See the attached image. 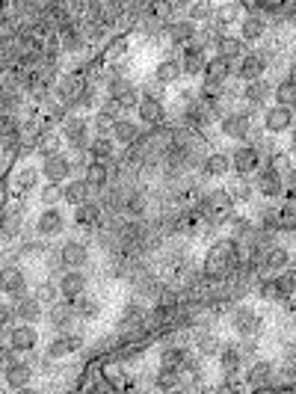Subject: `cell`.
<instances>
[{"instance_id": "6da1fadb", "label": "cell", "mask_w": 296, "mask_h": 394, "mask_svg": "<svg viewBox=\"0 0 296 394\" xmlns=\"http://www.w3.org/2000/svg\"><path fill=\"white\" fill-rule=\"evenodd\" d=\"M243 261H246V252H243V246H240V240L222 238V240H216L208 249V258H205V267H201V276H205L211 284L231 282L240 273Z\"/></svg>"}, {"instance_id": "7a4b0ae2", "label": "cell", "mask_w": 296, "mask_h": 394, "mask_svg": "<svg viewBox=\"0 0 296 394\" xmlns=\"http://www.w3.org/2000/svg\"><path fill=\"white\" fill-rule=\"evenodd\" d=\"M63 139L71 154L78 151H89L92 139H95V128H92V119L80 116V113H68V119L63 122Z\"/></svg>"}, {"instance_id": "3957f363", "label": "cell", "mask_w": 296, "mask_h": 394, "mask_svg": "<svg viewBox=\"0 0 296 394\" xmlns=\"http://www.w3.org/2000/svg\"><path fill=\"white\" fill-rule=\"evenodd\" d=\"M89 246L83 240H63L57 252H51V267H57L60 273L65 270H83L89 264Z\"/></svg>"}, {"instance_id": "277c9868", "label": "cell", "mask_w": 296, "mask_h": 394, "mask_svg": "<svg viewBox=\"0 0 296 394\" xmlns=\"http://www.w3.org/2000/svg\"><path fill=\"white\" fill-rule=\"evenodd\" d=\"M258 294H261V299H270V302H290L296 294V270H285L279 276H261Z\"/></svg>"}, {"instance_id": "5b68a950", "label": "cell", "mask_w": 296, "mask_h": 394, "mask_svg": "<svg viewBox=\"0 0 296 394\" xmlns=\"http://www.w3.org/2000/svg\"><path fill=\"white\" fill-rule=\"evenodd\" d=\"M228 324L237 332L240 341H258V338L264 335V320H261V314H258L252 306H237V309H231Z\"/></svg>"}, {"instance_id": "8992f818", "label": "cell", "mask_w": 296, "mask_h": 394, "mask_svg": "<svg viewBox=\"0 0 296 394\" xmlns=\"http://www.w3.org/2000/svg\"><path fill=\"white\" fill-rule=\"evenodd\" d=\"M252 128H255V119L249 110H228V113L219 116V131L228 139H234L237 146H243V142L252 137Z\"/></svg>"}, {"instance_id": "52a82bcc", "label": "cell", "mask_w": 296, "mask_h": 394, "mask_svg": "<svg viewBox=\"0 0 296 394\" xmlns=\"http://www.w3.org/2000/svg\"><path fill=\"white\" fill-rule=\"evenodd\" d=\"M36 228V238H42V240H57L60 235H65V228H68V217H65V211L57 205V208H42L39 211V217H36L33 223Z\"/></svg>"}, {"instance_id": "ba28073f", "label": "cell", "mask_w": 296, "mask_h": 394, "mask_svg": "<svg viewBox=\"0 0 296 394\" xmlns=\"http://www.w3.org/2000/svg\"><path fill=\"white\" fill-rule=\"evenodd\" d=\"M267 164L261 149L255 146V142H243V146H234L231 151V166L237 172V178H249V175H258V169H261Z\"/></svg>"}, {"instance_id": "9c48e42d", "label": "cell", "mask_w": 296, "mask_h": 394, "mask_svg": "<svg viewBox=\"0 0 296 394\" xmlns=\"http://www.w3.org/2000/svg\"><path fill=\"white\" fill-rule=\"evenodd\" d=\"M287 181H285V172L275 166V164H264L261 169H258L255 175V190L267 196V199H279V196L285 193Z\"/></svg>"}, {"instance_id": "30bf717a", "label": "cell", "mask_w": 296, "mask_h": 394, "mask_svg": "<svg viewBox=\"0 0 296 394\" xmlns=\"http://www.w3.org/2000/svg\"><path fill=\"white\" fill-rule=\"evenodd\" d=\"M0 291H4V297L9 302H18V299H24L30 297V279L27 273L21 270V267H4V276H0Z\"/></svg>"}, {"instance_id": "8fae6325", "label": "cell", "mask_w": 296, "mask_h": 394, "mask_svg": "<svg viewBox=\"0 0 296 394\" xmlns=\"http://www.w3.org/2000/svg\"><path fill=\"white\" fill-rule=\"evenodd\" d=\"M42 178H45V184H60V187H65L71 178H74L71 154H53V157L42 160Z\"/></svg>"}, {"instance_id": "7c38bea8", "label": "cell", "mask_w": 296, "mask_h": 394, "mask_svg": "<svg viewBox=\"0 0 296 394\" xmlns=\"http://www.w3.org/2000/svg\"><path fill=\"white\" fill-rule=\"evenodd\" d=\"M181 65H184V75L187 78H205V71L211 65V57H208V48L201 42H193L181 50Z\"/></svg>"}, {"instance_id": "4fadbf2b", "label": "cell", "mask_w": 296, "mask_h": 394, "mask_svg": "<svg viewBox=\"0 0 296 394\" xmlns=\"http://www.w3.org/2000/svg\"><path fill=\"white\" fill-rule=\"evenodd\" d=\"M270 65V57L261 50H249L243 60L237 63V71H234V78L237 80H243V83H255V80H264V71Z\"/></svg>"}, {"instance_id": "5bb4252c", "label": "cell", "mask_w": 296, "mask_h": 394, "mask_svg": "<svg viewBox=\"0 0 296 394\" xmlns=\"http://www.w3.org/2000/svg\"><path fill=\"white\" fill-rule=\"evenodd\" d=\"M83 347V335H78V332H60V335H53L51 341L45 344V356L51 362H60V359H65V356H74Z\"/></svg>"}, {"instance_id": "9a60e30c", "label": "cell", "mask_w": 296, "mask_h": 394, "mask_svg": "<svg viewBox=\"0 0 296 394\" xmlns=\"http://www.w3.org/2000/svg\"><path fill=\"white\" fill-rule=\"evenodd\" d=\"M296 128V116H293V107H282V104H273L264 110V131L267 134H287Z\"/></svg>"}, {"instance_id": "2e32d148", "label": "cell", "mask_w": 296, "mask_h": 394, "mask_svg": "<svg viewBox=\"0 0 296 394\" xmlns=\"http://www.w3.org/2000/svg\"><path fill=\"white\" fill-rule=\"evenodd\" d=\"M74 320H78V312H74V302H68V299L53 302V306L48 309V326L57 335L60 332H71Z\"/></svg>"}, {"instance_id": "e0dca14e", "label": "cell", "mask_w": 296, "mask_h": 394, "mask_svg": "<svg viewBox=\"0 0 296 394\" xmlns=\"http://www.w3.org/2000/svg\"><path fill=\"white\" fill-rule=\"evenodd\" d=\"M57 282H60V294H63V299L78 302L80 297H86L89 276H86L83 270H65V273H60Z\"/></svg>"}, {"instance_id": "ac0fdd59", "label": "cell", "mask_w": 296, "mask_h": 394, "mask_svg": "<svg viewBox=\"0 0 296 394\" xmlns=\"http://www.w3.org/2000/svg\"><path fill=\"white\" fill-rule=\"evenodd\" d=\"M6 347H12L15 353H33L39 347V329L27 326V324H18L15 329L6 332Z\"/></svg>"}, {"instance_id": "d6986e66", "label": "cell", "mask_w": 296, "mask_h": 394, "mask_svg": "<svg viewBox=\"0 0 296 394\" xmlns=\"http://www.w3.org/2000/svg\"><path fill=\"white\" fill-rule=\"evenodd\" d=\"M12 309H15L18 324H27V326H39L42 320L48 317L45 306H42V302L36 299L33 294H30V297H24V299H18V302H12Z\"/></svg>"}, {"instance_id": "ffe728a7", "label": "cell", "mask_w": 296, "mask_h": 394, "mask_svg": "<svg viewBox=\"0 0 296 394\" xmlns=\"http://www.w3.org/2000/svg\"><path fill=\"white\" fill-rule=\"evenodd\" d=\"M199 172H201V178H208V181L226 178L228 172H234V166H231V154H226V151H211V154H205V160H201Z\"/></svg>"}, {"instance_id": "44dd1931", "label": "cell", "mask_w": 296, "mask_h": 394, "mask_svg": "<svg viewBox=\"0 0 296 394\" xmlns=\"http://www.w3.org/2000/svg\"><path fill=\"white\" fill-rule=\"evenodd\" d=\"M137 116L142 119V124H148V128H160L166 122V104L160 101V95H142V101L137 107Z\"/></svg>"}, {"instance_id": "7402d4cb", "label": "cell", "mask_w": 296, "mask_h": 394, "mask_svg": "<svg viewBox=\"0 0 296 394\" xmlns=\"http://www.w3.org/2000/svg\"><path fill=\"white\" fill-rule=\"evenodd\" d=\"M57 39H60V48L65 50V53H78V50H83L86 48V33H83V27H78L68 18V21H63L60 24V30H57Z\"/></svg>"}, {"instance_id": "603a6c76", "label": "cell", "mask_w": 296, "mask_h": 394, "mask_svg": "<svg viewBox=\"0 0 296 394\" xmlns=\"http://www.w3.org/2000/svg\"><path fill=\"white\" fill-rule=\"evenodd\" d=\"M33 377H36V371H33V365L24 362V359L4 368V380H6V385L12 388V394L21 391V388H30V385H33Z\"/></svg>"}, {"instance_id": "cb8c5ba5", "label": "cell", "mask_w": 296, "mask_h": 394, "mask_svg": "<svg viewBox=\"0 0 296 394\" xmlns=\"http://www.w3.org/2000/svg\"><path fill=\"white\" fill-rule=\"evenodd\" d=\"M246 42L243 39H240V36H222V39L216 42V57L219 60H226V63H231V65H237L240 60H243L246 57Z\"/></svg>"}, {"instance_id": "d4e9b609", "label": "cell", "mask_w": 296, "mask_h": 394, "mask_svg": "<svg viewBox=\"0 0 296 394\" xmlns=\"http://www.w3.org/2000/svg\"><path fill=\"white\" fill-rule=\"evenodd\" d=\"M290 270V252L282 246H270L267 252L261 255V273H270V276H279Z\"/></svg>"}, {"instance_id": "484cf974", "label": "cell", "mask_w": 296, "mask_h": 394, "mask_svg": "<svg viewBox=\"0 0 296 394\" xmlns=\"http://www.w3.org/2000/svg\"><path fill=\"white\" fill-rule=\"evenodd\" d=\"M275 365L273 362H252L249 365V371H246V383L252 385V388H270V385H275Z\"/></svg>"}, {"instance_id": "4316f807", "label": "cell", "mask_w": 296, "mask_h": 394, "mask_svg": "<svg viewBox=\"0 0 296 394\" xmlns=\"http://www.w3.org/2000/svg\"><path fill=\"white\" fill-rule=\"evenodd\" d=\"M163 36L169 39L175 48H187V45H193V42H199L196 39V24L193 21H172L169 27H163Z\"/></svg>"}, {"instance_id": "83f0119b", "label": "cell", "mask_w": 296, "mask_h": 394, "mask_svg": "<svg viewBox=\"0 0 296 394\" xmlns=\"http://www.w3.org/2000/svg\"><path fill=\"white\" fill-rule=\"evenodd\" d=\"M92 193L95 190L86 184V178H71V181L63 187V202L71 205V208H80V205L92 202Z\"/></svg>"}, {"instance_id": "f1b7e54d", "label": "cell", "mask_w": 296, "mask_h": 394, "mask_svg": "<svg viewBox=\"0 0 296 394\" xmlns=\"http://www.w3.org/2000/svg\"><path fill=\"white\" fill-rule=\"evenodd\" d=\"M104 213H107L104 202H86L80 208H74V223L83 228H98L104 223Z\"/></svg>"}, {"instance_id": "f546056e", "label": "cell", "mask_w": 296, "mask_h": 394, "mask_svg": "<svg viewBox=\"0 0 296 394\" xmlns=\"http://www.w3.org/2000/svg\"><path fill=\"white\" fill-rule=\"evenodd\" d=\"M216 359H219V368H222L226 377H237L240 368H243V362H246V356L240 353V344H222Z\"/></svg>"}, {"instance_id": "4dcf8cb0", "label": "cell", "mask_w": 296, "mask_h": 394, "mask_svg": "<svg viewBox=\"0 0 296 394\" xmlns=\"http://www.w3.org/2000/svg\"><path fill=\"white\" fill-rule=\"evenodd\" d=\"M145 324H148V312H145V306H139V302H127L125 306V312H122V317H119V326L131 335V332H142L145 329Z\"/></svg>"}, {"instance_id": "1f68e13d", "label": "cell", "mask_w": 296, "mask_h": 394, "mask_svg": "<svg viewBox=\"0 0 296 394\" xmlns=\"http://www.w3.org/2000/svg\"><path fill=\"white\" fill-rule=\"evenodd\" d=\"M113 139L119 142V146H127V149L139 146V142H142V128H139V122L122 116L119 124H116V131H113Z\"/></svg>"}, {"instance_id": "d6a6232c", "label": "cell", "mask_w": 296, "mask_h": 394, "mask_svg": "<svg viewBox=\"0 0 296 394\" xmlns=\"http://www.w3.org/2000/svg\"><path fill=\"white\" fill-rule=\"evenodd\" d=\"M275 95V86L264 78V80H255V83H246L243 86V101L249 104V107H264L270 98Z\"/></svg>"}, {"instance_id": "836d02e7", "label": "cell", "mask_w": 296, "mask_h": 394, "mask_svg": "<svg viewBox=\"0 0 296 394\" xmlns=\"http://www.w3.org/2000/svg\"><path fill=\"white\" fill-rule=\"evenodd\" d=\"M190 359H193V353H190V347H184V344H166L163 353H160V365L163 368H175V371H184Z\"/></svg>"}, {"instance_id": "e575fe53", "label": "cell", "mask_w": 296, "mask_h": 394, "mask_svg": "<svg viewBox=\"0 0 296 394\" xmlns=\"http://www.w3.org/2000/svg\"><path fill=\"white\" fill-rule=\"evenodd\" d=\"M267 36V18L258 12V15H246L240 21V39L243 42H261Z\"/></svg>"}, {"instance_id": "d590c367", "label": "cell", "mask_w": 296, "mask_h": 394, "mask_svg": "<svg viewBox=\"0 0 296 394\" xmlns=\"http://www.w3.org/2000/svg\"><path fill=\"white\" fill-rule=\"evenodd\" d=\"M83 178L95 193H104L110 187V181H113V169H110V164H95V160H92L89 169L83 172Z\"/></svg>"}, {"instance_id": "8d00e7d4", "label": "cell", "mask_w": 296, "mask_h": 394, "mask_svg": "<svg viewBox=\"0 0 296 394\" xmlns=\"http://www.w3.org/2000/svg\"><path fill=\"white\" fill-rule=\"evenodd\" d=\"M178 78H184L181 57H166V60H160V63H157V68H154V83L169 86V83H175Z\"/></svg>"}, {"instance_id": "74e56055", "label": "cell", "mask_w": 296, "mask_h": 394, "mask_svg": "<svg viewBox=\"0 0 296 394\" xmlns=\"http://www.w3.org/2000/svg\"><path fill=\"white\" fill-rule=\"evenodd\" d=\"M116 151H119V142L113 137H95L89 146V157L95 160V164H110V160L116 157Z\"/></svg>"}, {"instance_id": "f35d334b", "label": "cell", "mask_w": 296, "mask_h": 394, "mask_svg": "<svg viewBox=\"0 0 296 394\" xmlns=\"http://www.w3.org/2000/svg\"><path fill=\"white\" fill-rule=\"evenodd\" d=\"M45 181L42 178V166H33V164H24L21 169L15 172V190L18 193H30V190H36Z\"/></svg>"}, {"instance_id": "ab89813d", "label": "cell", "mask_w": 296, "mask_h": 394, "mask_svg": "<svg viewBox=\"0 0 296 394\" xmlns=\"http://www.w3.org/2000/svg\"><path fill=\"white\" fill-rule=\"evenodd\" d=\"M154 383H157V388H163V391H178L184 383H187V377H184V371L163 368V365H160V371H157Z\"/></svg>"}, {"instance_id": "60d3db41", "label": "cell", "mask_w": 296, "mask_h": 394, "mask_svg": "<svg viewBox=\"0 0 296 394\" xmlns=\"http://www.w3.org/2000/svg\"><path fill=\"white\" fill-rule=\"evenodd\" d=\"M228 193H231L234 205H246V202L255 199L258 190H255V181H249V178H234L231 187H228Z\"/></svg>"}, {"instance_id": "b9f144b4", "label": "cell", "mask_w": 296, "mask_h": 394, "mask_svg": "<svg viewBox=\"0 0 296 394\" xmlns=\"http://www.w3.org/2000/svg\"><path fill=\"white\" fill-rule=\"evenodd\" d=\"M219 350H222V344L216 341V335L213 332H208L205 326H199L196 329V353H201V356H219Z\"/></svg>"}, {"instance_id": "7bdbcfd3", "label": "cell", "mask_w": 296, "mask_h": 394, "mask_svg": "<svg viewBox=\"0 0 296 394\" xmlns=\"http://www.w3.org/2000/svg\"><path fill=\"white\" fill-rule=\"evenodd\" d=\"M33 297L42 302V306H53V302H60L63 299V294H60V282H39L36 284V291H33Z\"/></svg>"}, {"instance_id": "ee69618b", "label": "cell", "mask_w": 296, "mask_h": 394, "mask_svg": "<svg viewBox=\"0 0 296 394\" xmlns=\"http://www.w3.org/2000/svg\"><path fill=\"white\" fill-rule=\"evenodd\" d=\"M74 312H78V320H95L101 314V302L95 297H80L78 302H74Z\"/></svg>"}, {"instance_id": "f6af8a7d", "label": "cell", "mask_w": 296, "mask_h": 394, "mask_svg": "<svg viewBox=\"0 0 296 394\" xmlns=\"http://www.w3.org/2000/svg\"><path fill=\"white\" fill-rule=\"evenodd\" d=\"M60 142H65V139L57 137V134H42L39 142H36V151L42 154V160H48V157H53V154H63V151H60Z\"/></svg>"}, {"instance_id": "bcb514c9", "label": "cell", "mask_w": 296, "mask_h": 394, "mask_svg": "<svg viewBox=\"0 0 296 394\" xmlns=\"http://www.w3.org/2000/svg\"><path fill=\"white\" fill-rule=\"evenodd\" d=\"M275 104H282V107H293L296 104V83L287 78V80H282L279 86H275Z\"/></svg>"}, {"instance_id": "7dc6e473", "label": "cell", "mask_w": 296, "mask_h": 394, "mask_svg": "<svg viewBox=\"0 0 296 394\" xmlns=\"http://www.w3.org/2000/svg\"><path fill=\"white\" fill-rule=\"evenodd\" d=\"M39 202H42V208H57L63 202V187L60 184H42L39 187Z\"/></svg>"}, {"instance_id": "c3c4849f", "label": "cell", "mask_w": 296, "mask_h": 394, "mask_svg": "<svg viewBox=\"0 0 296 394\" xmlns=\"http://www.w3.org/2000/svg\"><path fill=\"white\" fill-rule=\"evenodd\" d=\"M282 217H285V223H293L296 220V193H290L287 199L282 202Z\"/></svg>"}, {"instance_id": "681fc988", "label": "cell", "mask_w": 296, "mask_h": 394, "mask_svg": "<svg viewBox=\"0 0 296 394\" xmlns=\"http://www.w3.org/2000/svg\"><path fill=\"white\" fill-rule=\"evenodd\" d=\"M285 181H287V187H290V190L296 193V164H293V166H290V169L285 172Z\"/></svg>"}, {"instance_id": "f907efd6", "label": "cell", "mask_w": 296, "mask_h": 394, "mask_svg": "<svg viewBox=\"0 0 296 394\" xmlns=\"http://www.w3.org/2000/svg\"><path fill=\"white\" fill-rule=\"evenodd\" d=\"M15 394H42V391L36 388V385H30V388H21V391H15Z\"/></svg>"}, {"instance_id": "816d5d0a", "label": "cell", "mask_w": 296, "mask_h": 394, "mask_svg": "<svg viewBox=\"0 0 296 394\" xmlns=\"http://www.w3.org/2000/svg\"><path fill=\"white\" fill-rule=\"evenodd\" d=\"M290 80L296 83V63H293V68H290Z\"/></svg>"}]
</instances>
